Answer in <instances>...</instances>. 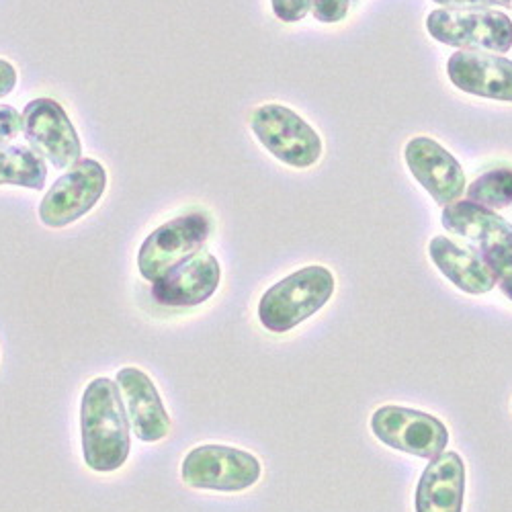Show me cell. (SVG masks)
Here are the masks:
<instances>
[{
  "label": "cell",
  "mask_w": 512,
  "mask_h": 512,
  "mask_svg": "<svg viewBox=\"0 0 512 512\" xmlns=\"http://www.w3.org/2000/svg\"><path fill=\"white\" fill-rule=\"evenodd\" d=\"M132 433L117 381L109 377L93 379L80 402L84 463L97 474L117 472L130 457Z\"/></svg>",
  "instance_id": "6da1fadb"
},
{
  "label": "cell",
  "mask_w": 512,
  "mask_h": 512,
  "mask_svg": "<svg viewBox=\"0 0 512 512\" xmlns=\"http://www.w3.org/2000/svg\"><path fill=\"white\" fill-rule=\"evenodd\" d=\"M336 279L322 265H310L269 287L259 302L265 330L283 334L318 314L334 295Z\"/></svg>",
  "instance_id": "7a4b0ae2"
},
{
  "label": "cell",
  "mask_w": 512,
  "mask_h": 512,
  "mask_svg": "<svg viewBox=\"0 0 512 512\" xmlns=\"http://www.w3.org/2000/svg\"><path fill=\"white\" fill-rule=\"evenodd\" d=\"M426 29L439 44L467 52L512 50V19L496 9H437L426 17Z\"/></svg>",
  "instance_id": "3957f363"
},
{
  "label": "cell",
  "mask_w": 512,
  "mask_h": 512,
  "mask_svg": "<svg viewBox=\"0 0 512 512\" xmlns=\"http://www.w3.org/2000/svg\"><path fill=\"white\" fill-rule=\"evenodd\" d=\"M263 476V465L252 453L230 445L193 447L183 463L181 478L193 490L244 492Z\"/></svg>",
  "instance_id": "277c9868"
},
{
  "label": "cell",
  "mask_w": 512,
  "mask_h": 512,
  "mask_svg": "<svg viewBox=\"0 0 512 512\" xmlns=\"http://www.w3.org/2000/svg\"><path fill=\"white\" fill-rule=\"evenodd\" d=\"M443 226L494 271L496 279L512 267V224L494 209L474 201H455L443 209Z\"/></svg>",
  "instance_id": "5b68a950"
},
{
  "label": "cell",
  "mask_w": 512,
  "mask_h": 512,
  "mask_svg": "<svg viewBox=\"0 0 512 512\" xmlns=\"http://www.w3.org/2000/svg\"><path fill=\"white\" fill-rule=\"evenodd\" d=\"M211 234V220L203 211H191L158 226L140 246V275L154 283L193 254L203 250Z\"/></svg>",
  "instance_id": "8992f818"
},
{
  "label": "cell",
  "mask_w": 512,
  "mask_h": 512,
  "mask_svg": "<svg viewBox=\"0 0 512 512\" xmlns=\"http://www.w3.org/2000/svg\"><path fill=\"white\" fill-rule=\"evenodd\" d=\"M252 134L279 162L293 168H310L322 156V140L316 130L283 105H263L250 117Z\"/></svg>",
  "instance_id": "52a82bcc"
},
{
  "label": "cell",
  "mask_w": 512,
  "mask_h": 512,
  "mask_svg": "<svg viewBox=\"0 0 512 512\" xmlns=\"http://www.w3.org/2000/svg\"><path fill=\"white\" fill-rule=\"evenodd\" d=\"M107 189V170L95 158H80L64 173L39 203V220L44 226L66 228L101 201Z\"/></svg>",
  "instance_id": "ba28073f"
},
{
  "label": "cell",
  "mask_w": 512,
  "mask_h": 512,
  "mask_svg": "<svg viewBox=\"0 0 512 512\" xmlns=\"http://www.w3.org/2000/svg\"><path fill=\"white\" fill-rule=\"evenodd\" d=\"M377 441L394 451L433 461L449 445L447 426L433 414L402 406H381L371 416Z\"/></svg>",
  "instance_id": "9c48e42d"
},
{
  "label": "cell",
  "mask_w": 512,
  "mask_h": 512,
  "mask_svg": "<svg viewBox=\"0 0 512 512\" xmlns=\"http://www.w3.org/2000/svg\"><path fill=\"white\" fill-rule=\"evenodd\" d=\"M23 134L29 148L54 168H70L82 156V144L68 113L50 97H39L23 109Z\"/></svg>",
  "instance_id": "30bf717a"
},
{
  "label": "cell",
  "mask_w": 512,
  "mask_h": 512,
  "mask_svg": "<svg viewBox=\"0 0 512 512\" xmlns=\"http://www.w3.org/2000/svg\"><path fill=\"white\" fill-rule=\"evenodd\" d=\"M222 283L220 261L207 250L152 283V300L164 308H195L211 300Z\"/></svg>",
  "instance_id": "8fae6325"
},
{
  "label": "cell",
  "mask_w": 512,
  "mask_h": 512,
  "mask_svg": "<svg viewBox=\"0 0 512 512\" xmlns=\"http://www.w3.org/2000/svg\"><path fill=\"white\" fill-rule=\"evenodd\" d=\"M404 158L412 177L439 205L447 207L465 191V173L461 164L435 140L412 138L406 144Z\"/></svg>",
  "instance_id": "7c38bea8"
},
{
  "label": "cell",
  "mask_w": 512,
  "mask_h": 512,
  "mask_svg": "<svg viewBox=\"0 0 512 512\" xmlns=\"http://www.w3.org/2000/svg\"><path fill=\"white\" fill-rule=\"evenodd\" d=\"M115 381L136 437L144 443L166 439L170 433V416L150 375L138 367H123L117 371Z\"/></svg>",
  "instance_id": "4fadbf2b"
},
{
  "label": "cell",
  "mask_w": 512,
  "mask_h": 512,
  "mask_svg": "<svg viewBox=\"0 0 512 512\" xmlns=\"http://www.w3.org/2000/svg\"><path fill=\"white\" fill-rule=\"evenodd\" d=\"M447 74L459 91L512 103V60L484 52H455L447 62Z\"/></svg>",
  "instance_id": "5bb4252c"
},
{
  "label": "cell",
  "mask_w": 512,
  "mask_h": 512,
  "mask_svg": "<svg viewBox=\"0 0 512 512\" xmlns=\"http://www.w3.org/2000/svg\"><path fill=\"white\" fill-rule=\"evenodd\" d=\"M465 463L459 453L447 451L435 457L422 472L416 494V512H463Z\"/></svg>",
  "instance_id": "9a60e30c"
},
{
  "label": "cell",
  "mask_w": 512,
  "mask_h": 512,
  "mask_svg": "<svg viewBox=\"0 0 512 512\" xmlns=\"http://www.w3.org/2000/svg\"><path fill=\"white\" fill-rule=\"evenodd\" d=\"M429 254L435 267L461 291L469 295H484L496 287L494 271L480 256L453 242L447 236H437L429 244Z\"/></svg>",
  "instance_id": "2e32d148"
},
{
  "label": "cell",
  "mask_w": 512,
  "mask_h": 512,
  "mask_svg": "<svg viewBox=\"0 0 512 512\" xmlns=\"http://www.w3.org/2000/svg\"><path fill=\"white\" fill-rule=\"evenodd\" d=\"M48 181V166L29 146L0 148V185L41 191Z\"/></svg>",
  "instance_id": "e0dca14e"
},
{
  "label": "cell",
  "mask_w": 512,
  "mask_h": 512,
  "mask_svg": "<svg viewBox=\"0 0 512 512\" xmlns=\"http://www.w3.org/2000/svg\"><path fill=\"white\" fill-rule=\"evenodd\" d=\"M467 199L488 209H504L512 205V168L498 166L480 175L467 187Z\"/></svg>",
  "instance_id": "ac0fdd59"
},
{
  "label": "cell",
  "mask_w": 512,
  "mask_h": 512,
  "mask_svg": "<svg viewBox=\"0 0 512 512\" xmlns=\"http://www.w3.org/2000/svg\"><path fill=\"white\" fill-rule=\"evenodd\" d=\"M23 132V113L11 105H0V148L11 144Z\"/></svg>",
  "instance_id": "d6986e66"
},
{
  "label": "cell",
  "mask_w": 512,
  "mask_h": 512,
  "mask_svg": "<svg viewBox=\"0 0 512 512\" xmlns=\"http://www.w3.org/2000/svg\"><path fill=\"white\" fill-rule=\"evenodd\" d=\"M351 0H314L312 13L320 23H338L349 13Z\"/></svg>",
  "instance_id": "ffe728a7"
},
{
  "label": "cell",
  "mask_w": 512,
  "mask_h": 512,
  "mask_svg": "<svg viewBox=\"0 0 512 512\" xmlns=\"http://www.w3.org/2000/svg\"><path fill=\"white\" fill-rule=\"evenodd\" d=\"M312 3L314 0H271L275 17L285 23L302 21L310 13Z\"/></svg>",
  "instance_id": "44dd1931"
},
{
  "label": "cell",
  "mask_w": 512,
  "mask_h": 512,
  "mask_svg": "<svg viewBox=\"0 0 512 512\" xmlns=\"http://www.w3.org/2000/svg\"><path fill=\"white\" fill-rule=\"evenodd\" d=\"M445 9H492V7H512V0H433Z\"/></svg>",
  "instance_id": "7402d4cb"
},
{
  "label": "cell",
  "mask_w": 512,
  "mask_h": 512,
  "mask_svg": "<svg viewBox=\"0 0 512 512\" xmlns=\"http://www.w3.org/2000/svg\"><path fill=\"white\" fill-rule=\"evenodd\" d=\"M17 87V70L9 60H0V99L13 93Z\"/></svg>",
  "instance_id": "603a6c76"
},
{
  "label": "cell",
  "mask_w": 512,
  "mask_h": 512,
  "mask_svg": "<svg viewBox=\"0 0 512 512\" xmlns=\"http://www.w3.org/2000/svg\"><path fill=\"white\" fill-rule=\"evenodd\" d=\"M496 283H498L500 291H502V293L508 297V300L512 302V267H510V269H506L502 275H498Z\"/></svg>",
  "instance_id": "cb8c5ba5"
}]
</instances>
